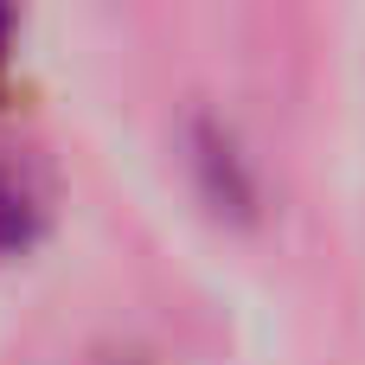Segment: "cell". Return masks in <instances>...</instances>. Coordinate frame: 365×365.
<instances>
[{"instance_id":"obj_1","label":"cell","mask_w":365,"mask_h":365,"mask_svg":"<svg viewBox=\"0 0 365 365\" xmlns=\"http://www.w3.org/2000/svg\"><path fill=\"white\" fill-rule=\"evenodd\" d=\"M38 192L13 173V167H0V263L6 257H19V250H32V237H38Z\"/></svg>"}]
</instances>
